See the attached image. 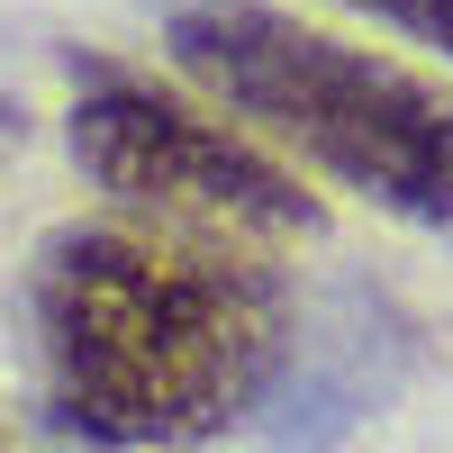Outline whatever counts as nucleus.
<instances>
[{"mask_svg":"<svg viewBox=\"0 0 453 453\" xmlns=\"http://www.w3.org/2000/svg\"><path fill=\"white\" fill-rule=\"evenodd\" d=\"M173 64L236 119L299 145L345 191L418 226H453V91L372 46L299 27L263 0H200L173 19Z\"/></svg>","mask_w":453,"mask_h":453,"instance_id":"nucleus-2","label":"nucleus"},{"mask_svg":"<svg viewBox=\"0 0 453 453\" xmlns=\"http://www.w3.org/2000/svg\"><path fill=\"white\" fill-rule=\"evenodd\" d=\"M64 136L91 191L155 209L164 226H191V236H318L326 226V209L299 191V173H281L263 145L200 119L173 91L91 82L73 100Z\"/></svg>","mask_w":453,"mask_h":453,"instance_id":"nucleus-3","label":"nucleus"},{"mask_svg":"<svg viewBox=\"0 0 453 453\" xmlns=\"http://www.w3.org/2000/svg\"><path fill=\"white\" fill-rule=\"evenodd\" d=\"M55 418L91 444H191L263 390L281 299L254 263L136 226H55L27 263Z\"/></svg>","mask_w":453,"mask_h":453,"instance_id":"nucleus-1","label":"nucleus"},{"mask_svg":"<svg viewBox=\"0 0 453 453\" xmlns=\"http://www.w3.org/2000/svg\"><path fill=\"white\" fill-rule=\"evenodd\" d=\"M345 10H363V19H390V27H408L418 46H435V55L453 64V0H345Z\"/></svg>","mask_w":453,"mask_h":453,"instance_id":"nucleus-4","label":"nucleus"}]
</instances>
